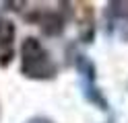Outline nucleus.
Returning <instances> with one entry per match:
<instances>
[{
  "label": "nucleus",
  "instance_id": "7ed1b4c3",
  "mask_svg": "<svg viewBox=\"0 0 128 123\" xmlns=\"http://www.w3.org/2000/svg\"><path fill=\"white\" fill-rule=\"evenodd\" d=\"M14 39V25L10 21H0V49L8 47Z\"/></svg>",
  "mask_w": 128,
  "mask_h": 123
},
{
  "label": "nucleus",
  "instance_id": "20e7f679",
  "mask_svg": "<svg viewBox=\"0 0 128 123\" xmlns=\"http://www.w3.org/2000/svg\"><path fill=\"white\" fill-rule=\"evenodd\" d=\"M76 70L81 72L83 76H87L89 82L95 80V66H93V62H91L87 55H78V57H76Z\"/></svg>",
  "mask_w": 128,
  "mask_h": 123
},
{
  "label": "nucleus",
  "instance_id": "f257e3e1",
  "mask_svg": "<svg viewBox=\"0 0 128 123\" xmlns=\"http://www.w3.org/2000/svg\"><path fill=\"white\" fill-rule=\"evenodd\" d=\"M21 70L29 78H52L56 74V66L48 51L33 37H27L21 43Z\"/></svg>",
  "mask_w": 128,
  "mask_h": 123
},
{
  "label": "nucleus",
  "instance_id": "f03ea898",
  "mask_svg": "<svg viewBox=\"0 0 128 123\" xmlns=\"http://www.w3.org/2000/svg\"><path fill=\"white\" fill-rule=\"evenodd\" d=\"M83 94L87 101H91L93 105H97V109H103V111H108V101L103 98L101 94V90H97L93 84H85V90H83Z\"/></svg>",
  "mask_w": 128,
  "mask_h": 123
},
{
  "label": "nucleus",
  "instance_id": "39448f33",
  "mask_svg": "<svg viewBox=\"0 0 128 123\" xmlns=\"http://www.w3.org/2000/svg\"><path fill=\"white\" fill-rule=\"evenodd\" d=\"M42 27H44V31L48 33V35H58V33L62 31V19L56 16V14H48L42 21Z\"/></svg>",
  "mask_w": 128,
  "mask_h": 123
}]
</instances>
